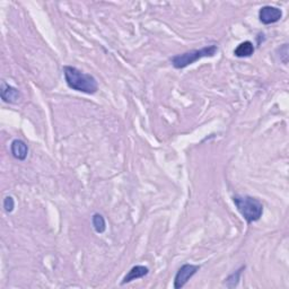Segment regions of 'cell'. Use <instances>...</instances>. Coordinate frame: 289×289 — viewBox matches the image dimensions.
Segmentation results:
<instances>
[{"mask_svg": "<svg viewBox=\"0 0 289 289\" xmlns=\"http://www.w3.org/2000/svg\"><path fill=\"white\" fill-rule=\"evenodd\" d=\"M244 269H245V267H241L239 270H236L234 274H232L231 276L228 277V278L225 279L226 280V282H225V285H226L228 288L236 287L237 284H239V282H240L241 275H242V271L244 270Z\"/></svg>", "mask_w": 289, "mask_h": 289, "instance_id": "obj_11", "label": "cell"}, {"mask_svg": "<svg viewBox=\"0 0 289 289\" xmlns=\"http://www.w3.org/2000/svg\"><path fill=\"white\" fill-rule=\"evenodd\" d=\"M92 224L95 229V232L98 233V234H103L106 229V223L104 217H103L101 213H94L92 217Z\"/></svg>", "mask_w": 289, "mask_h": 289, "instance_id": "obj_10", "label": "cell"}, {"mask_svg": "<svg viewBox=\"0 0 289 289\" xmlns=\"http://www.w3.org/2000/svg\"><path fill=\"white\" fill-rule=\"evenodd\" d=\"M3 208H5L6 212H11L15 208V200L13 197L7 196L5 199H3Z\"/></svg>", "mask_w": 289, "mask_h": 289, "instance_id": "obj_12", "label": "cell"}, {"mask_svg": "<svg viewBox=\"0 0 289 289\" xmlns=\"http://www.w3.org/2000/svg\"><path fill=\"white\" fill-rule=\"evenodd\" d=\"M10 152L16 160L25 161L27 155H29V147L21 139L13 140L10 145Z\"/></svg>", "mask_w": 289, "mask_h": 289, "instance_id": "obj_7", "label": "cell"}, {"mask_svg": "<svg viewBox=\"0 0 289 289\" xmlns=\"http://www.w3.org/2000/svg\"><path fill=\"white\" fill-rule=\"evenodd\" d=\"M280 60L283 61V63L287 65L288 62V44H284L282 47H280Z\"/></svg>", "mask_w": 289, "mask_h": 289, "instance_id": "obj_13", "label": "cell"}, {"mask_svg": "<svg viewBox=\"0 0 289 289\" xmlns=\"http://www.w3.org/2000/svg\"><path fill=\"white\" fill-rule=\"evenodd\" d=\"M200 266L197 264H183L179 270H177L175 278H174V288L180 289L184 287L190 279L199 271Z\"/></svg>", "mask_w": 289, "mask_h": 289, "instance_id": "obj_4", "label": "cell"}, {"mask_svg": "<svg viewBox=\"0 0 289 289\" xmlns=\"http://www.w3.org/2000/svg\"><path fill=\"white\" fill-rule=\"evenodd\" d=\"M283 18V10L278 7L263 6L259 10V19L264 25H271Z\"/></svg>", "mask_w": 289, "mask_h": 289, "instance_id": "obj_5", "label": "cell"}, {"mask_svg": "<svg viewBox=\"0 0 289 289\" xmlns=\"http://www.w3.org/2000/svg\"><path fill=\"white\" fill-rule=\"evenodd\" d=\"M235 207L248 224L255 223L263 215V205L259 199L251 196L236 195L233 197Z\"/></svg>", "mask_w": 289, "mask_h": 289, "instance_id": "obj_2", "label": "cell"}, {"mask_svg": "<svg viewBox=\"0 0 289 289\" xmlns=\"http://www.w3.org/2000/svg\"><path fill=\"white\" fill-rule=\"evenodd\" d=\"M254 45H253L252 42L245 41L237 45V47L234 50V54L237 58H248L254 53Z\"/></svg>", "mask_w": 289, "mask_h": 289, "instance_id": "obj_9", "label": "cell"}, {"mask_svg": "<svg viewBox=\"0 0 289 289\" xmlns=\"http://www.w3.org/2000/svg\"><path fill=\"white\" fill-rule=\"evenodd\" d=\"M0 94H1V98L3 102L10 103V104L17 103L22 97V94L17 88L6 84L5 82L1 83V92H0Z\"/></svg>", "mask_w": 289, "mask_h": 289, "instance_id": "obj_6", "label": "cell"}, {"mask_svg": "<svg viewBox=\"0 0 289 289\" xmlns=\"http://www.w3.org/2000/svg\"><path fill=\"white\" fill-rule=\"evenodd\" d=\"M148 274L149 268L145 266H134L130 269V271L124 276V278L122 279L121 285H125L133 282V280L144 278V277H146Z\"/></svg>", "mask_w": 289, "mask_h": 289, "instance_id": "obj_8", "label": "cell"}, {"mask_svg": "<svg viewBox=\"0 0 289 289\" xmlns=\"http://www.w3.org/2000/svg\"><path fill=\"white\" fill-rule=\"evenodd\" d=\"M217 52H218V46L212 44V45L201 47V49L199 50H191L182 54L174 55V57L171 59V62L174 68L183 69L203 58L215 57Z\"/></svg>", "mask_w": 289, "mask_h": 289, "instance_id": "obj_3", "label": "cell"}, {"mask_svg": "<svg viewBox=\"0 0 289 289\" xmlns=\"http://www.w3.org/2000/svg\"><path fill=\"white\" fill-rule=\"evenodd\" d=\"M63 75H65L66 83L69 88L88 95H93L97 92V81L92 75L83 73L82 70L73 66L63 67Z\"/></svg>", "mask_w": 289, "mask_h": 289, "instance_id": "obj_1", "label": "cell"}]
</instances>
